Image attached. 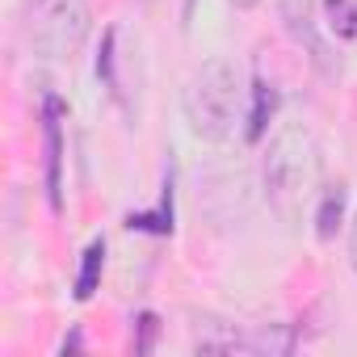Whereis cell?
Returning <instances> with one entry per match:
<instances>
[{
  "label": "cell",
  "mask_w": 357,
  "mask_h": 357,
  "mask_svg": "<svg viewBox=\"0 0 357 357\" xmlns=\"http://www.w3.org/2000/svg\"><path fill=\"white\" fill-rule=\"evenodd\" d=\"M261 176H265V198H269V206L286 223H298L303 206L319 194V176H324V151H319L311 126L286 122L269 139Z\"/></svg>",
  "instance_id": "1"
},
{
  "label": "cell",
  "mask_w": 357,
  "mask_h": 357,
  "mask_svg": "<svg viewBox=\"0 0 357 357\" xmlns=\"http://www.w3.org/2000/svg\"><path fill=\"white\" fill-rule=\"evenodd\" d=\"M240 101H244V89H240L236 63H227V59L202 63L190 76L185 97H181L190 135L202 143H227L240 126Z\"/></svg>",
  "instance_id": "2"
},
{
  "label": "cell",
  "mask_w": 357,
  "mask_h": 357,
  "mask_svg": "<svg viewBox=\"0 0 357 357\" xmlns=\"http://www.w3.org/2000/svg\"><path fill=\"white\" fill-rule=\"evenodd\" d=\"M22 34L43 59H72L89 38V0H22Z\"/></svg>",
  "instance_id": "3"
},
{
  "label": "cell",
  "mask_w": 357,
  "mask_h": 357,
  "mask_svg": "<svg viewBox=\"0 0 357 357\" xmlns=\"http://www.w3.org/2000/svg\"><path fill=\"white\" fill-rule=\"evenodd\" d=\"M43 135H47V198L59 211L63 206V101L47 97L43 105Z\"/></svg>",
  "instance_id": "4"
},
{
  "label": "cell",
  "mask_w": 357,
  "mask_h": 357,
  "mask_svg": "<svg viewBox=\"0 0 357 357\" xmlns=\"http://www.w3.org/2000/svg\"><path fill=\"white\" fill-rule=\"evenodd\" d=\"M273 109H278V93H273V84L257 80V84H252V114H248V126H244V139H248V143H261V139H265Z\"/></svg>",
  "instance_id": "5"
},
{
  "label": "cell",
  "mask_w": 357,
  "mask_h": 357,
  "mask_svg": "<svg viewBox=\"0 0 357 357\" xmlns=\"http://www.w3.org/2000/svg\"><path fill=\"white\" fill-rule=\"evenodd\" d=\"M101 269H105V244H101V240H93V244L84 248L80 278H76V298H80V303H84V298H93V290H97V282H101Z\"/></svg>",
  "instance_id": "6"
},
{
  "label": "cell",
  "mask_w": 357,
  "mask_h": 357,
  "mask_svg": "<svg viewBox=\"0 0 357 357\" xmlns=\"http://www.w3.org/2000/svg\"><path fill=\"white\" fill-rule=\"evenodd\" d=\"M340 215H344V190H324V202H319V215H315V236L319 240H332L336 227H340Z\"/></svg>",
  "instance_id": "7"
},
{
  "label": "cell",
  "mask_w": 357,
  "mask_h": 357,
  "mask_svg": "<svg viewBox=\"0 0 357 357\" xmlns=\"http://www.w3.org/2000/svg\"><path fill=\"white\" fill-rule=\"evenodd\" d=\"M324 9H328V26H332L340 38L357 34V26H353V13H349V0H324Z\"/></svg>",
  "instance_id": "8"
},
{
  "label": "cell",
  "mask_w": 357,
  "mask_h": 357,
  "mask_svg": "<svg viewBox=\"0 0 357 357\" xmlns=\"http://www.w3.org/2000/svg\"><path fill=\"white\" fill-rule=\"evenodd\" d=\"M97 76H105V84H114V30H105V47L97 59Z\"/></svg>",
  "instance_id": "9"
},
{
  "label": "cell",
  "mask_w": 357,
  "mask_h": 357,
  "mask_svg": "<svg viewBox=\"0 0 357 357\" xmlns=\"http://www.w3.org/2000/svg\"><path fill=\"white\" fill-rule=\"evenodd\" d=\"M139 324H143V340H139L135 349H139V353H147V349H151V336H155V315H143Z\"/></svg>",
  "instance_id": "10"
},
{
  "label": "cell",
  "mask_w": 357,
  "mask_h": 357,
  "mask_svg": "<svg viewBox=\"0 0 357 357\" xmlns=\"http://www.w3.org/2000/svg\"><path fill=\"white\" fill-rule=\"evenodd\" d=\"M349 265H353V273H357V215H353V223H349Z\"/></svg>",
  "instance_id": "11"
},
{
  "label": "cell",
  "mask_w": 357,
  "mask_h": 357,
  "mask_svg": "<svg viewBox=\"0 0 357 357\" xmlns=\"http://www.w3.org/2000/svg\"><path fill=\"white\" fill-rule=\"evenodd\" d=\"M227 5H236V9H257L261 0H227Z\"/></svg>",
  "instance_id": "12"
},
{
  "label": "cell",
  "mask_w": 357,
  "mask_h": 357,
  "mask_svg": "<svg viewBox=\"0 0 357 357\" xmlns=\"http://www.w3.org/2000/svg\"><path fill=\"white\" fill-rule=\"evenodd\" d=\"M194 5H198V0H185V22L194 17Z\"/></svg>",
  "instance_id": "13"
}]
</instances>
